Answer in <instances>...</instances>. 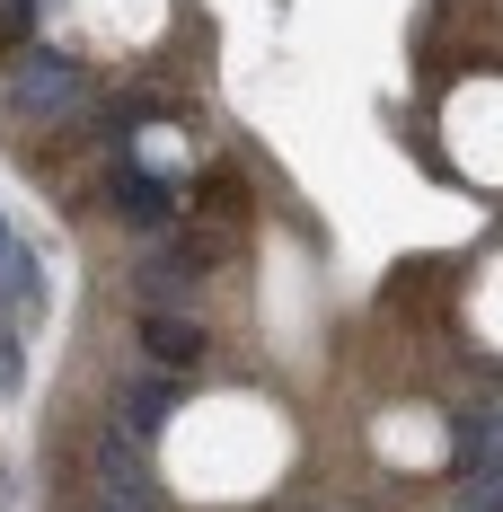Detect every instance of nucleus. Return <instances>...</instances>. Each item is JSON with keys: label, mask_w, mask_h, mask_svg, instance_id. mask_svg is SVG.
Wrapping results in <instances>:
<instances>
[{"label": "nucleus", "mask_w": 503, "mask_h": 512, "mask_svg": "<svg viewBox=\"0 0 503 512\" xmlns=\"http://www.w3.org/2000/svg\"><path fill=\"white\" fill-rule=\"evenodd\" d=\"M89 106V71L62 62L53 45H18L0 62V115L9 124H71Z\"/></svg>", "instance_id": "obj_1"}, {"label": "nucleus", "mask_w": 503, "mask_h": 512, "mask_svg": "<svg viewBox=\"0 0 503 512\" xmlns=\"http://www.w3.org/2000/svg\"><path fill=\"white\" fill-rule=\"evenodd\" d=\"M142 345H151L159 371H186V362L203 354V327H195V318H177V309H142Z\"/></svg>", "instance_id": "obj_5"}, {"label": "nucleus", "mask_w": 503, "mask_h": 512, "mask_svg": "<svg viewBox=\"0 0 503 512\" xmlns=\"http://www.w3.org/2000/svg\"><path fill=\"white\" fill-rule=\"evenodd\" d=\"M9 248H18V239H9V221H0V256H9Z\"/></svg>", "instance_id": "obj_7"}, {"label": "nucleus", "mask_w": 503, "mask_h": 512, "mask_svg": "<svg viewBox=\"0 0 503 512\" xmlns=\"http://www.w3.org/2000/svg\"><path fill=\"white\" fill-rule=\"evenodd\" d=\"M177 204H186V195H177L159 168H133V159L115 168V212H124L133 230H168V221H177Z\"/></svg>", "instance_id": "obj_4"}, {"label": "nucleus", "mask_w": 503, "mask_h": 512, "mask_svg": "<svg viewBox=\"0 0 503 512\" xmlns=\"http://www.w3.org/2000/svg\"><path fill=\"white\" fill-rule=\"evenodd\" d=\"M168 415H177V371H133L115 389V433H133V442H151Z\"/></svg>", "instance_id": "obj_3"}, {"label": "nucleus", "mask_w": 503, "mask_h": 512, "mask_svg": "<svg viewBox=\"0 0 503 512\" xmlns=\"http://www.w3.org/2000/svg\"><path fill=\"white\" fill-rule=\"evenodd\" d=\"M89 468H98V504H115V512H159L151 442H133V433H106Z\"/></svg>", "instance_id": "obj_2"}, {"label": "nucleus", "mask_w": 503, "mask_h": 512, "mask_svg": "<svg viewBox=\"0 0 503 512\" xmlns=\"http://www.w3.org/2000/svg\"><path fill=\"white\" fill-rule=\"evenodd\" d=\"M459 451H468L459 477H503V398H495V415H477V424L459 433Z\"/></svg>", "instance_id": "obj_6"}]
</instances>
